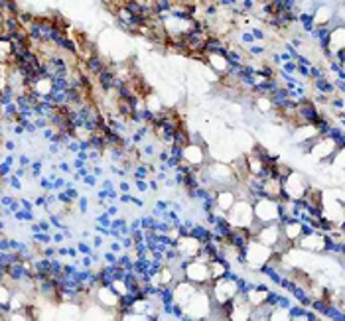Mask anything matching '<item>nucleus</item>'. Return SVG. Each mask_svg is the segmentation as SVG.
I'll list each match as a JSON object with an SVG mask.
<instances>
[{"mask_svg":"<svg viewBox=\"0 0 345 321\" xmlns=\"http://www.w3.org/2000/svg\"><path fill=\"white\" fill-rule=\"evenodd\" d=\"M211 294L197 290L196 294L192 296V300L185 305V317L183 319H209L211 315Z\"/></svg>","mask_w":345,"mask_h":321,"instance_id":"nucleus-1","label":"nucleus"},{"mask_svg":"<svg viewBox=\"0 0 345 321\" xmlns=\"http://www.w3.org/2000/svg\"><path fill=\"white\" fill-rule=\"evenodd\" d=\"M255 219L261 225H270V223H280V201L270 199V197H259L255 203Z\"/></svg>","mask_w":345,"mask_h":321,"instance_id":"nucleus-2","label":"nucleus"},{"mask_svg":"<svg viewBox=\"0 0 345 321\" xmlns=\"http://www.w3.org/2000/svg\"><path fill=\"white\" fill-rule=\"evenodd\" d=\"M185 280H190L197 288L213 282L211 270H209V262H205V260H201V258L187 260V264H185Z\"/></svg>","mask_w":345,"mask_h":321,"instance_id":"nucleus-3","label":"nucleus"},{"mask_svg":"<svg viewBox=\"0 0 345 321\" xmlns=\"http://www.w3.org/2000/svg\"><path fill=\"white\" fill-rule=\"evenodd\" d=\"M227 219L233 227H248L253 225L255 221V209H253V201H246V199H237V203L233 205L229 213H227Z\"/></svg>","mask_w":345,"mask_h":321,"instance_id":"nucleus-4","label":"nucleus"},{"mask_svg":"<svg viewBox=\"0 0 345 321\" xmlns=\"http://www.w3.org/2000/svg\"><path fill=\"white\" fill-rule=\"evenodd\" d=\"M181 160L187 162L194 168H203L207 162L213 160V158L209 154V146L205 142H190L181 150Z\"/></svg>","mask_w":345,"mask_h":321,"instance_id":"nucleus-5","label":"nucleus"},{"mask_svg":"<svg viewBox=\"0 0 345 321\" xmlns=\"http://www.w3.org/2000/svg\"><path fill=\"white\" fill-rule=\"evenodd\" d=\"M272 252H274V250H272L270 246H266V244L259 242L257 239H253V241L248 242V246L245 248L246 264H248V266H253V268H263L264 264H268V262H270Z\"/></svg>","mask_w":345,"mask_h":321,"instance_id":"nucleus-6","label":"nucleus"},{"mask_svg":"<svg viewBox=\"0 0 345 321\" xmlns=\"http://www.w3.org/2000/svg\"><path fill=\"white\" fill-rule=\"evenodd\" d=\"M239 294V286H237V280L225 276V278H219L215 280L213 284V292H211V300L217 302V304H225V302H231L235 300V296Z\"/></svg>","mask_w":345,"mask_h":321,"instance_id":"nucleus-7","label":"nucleus"},{"mask_svg":"<svg viewBox=\"0 0 345 321\" xmlns=\"http://www.w3.org/2000/svg\"><path fill=\"white\" fill-rule=\"evenodd\" d=\"M282 185H284V193H286L292 201H302L306 191L310 189L308 179L302 176V174H298V172H290V176L282 181Z\"/></svg>","mask_w":345,"mask_h":321,"instance_id":"nucleus-8","label":"nucleus"},{"mask_svg":"<svg viewBox=\"0 0 345 321\" xmlns=\"http://www.w3.org/2000/svg\"><path fill=\"white\" fill-rule=\"evenodd\" d=\"M93 298H95V302H97L99 305H103L105 309H109V311L113 313V317H115L116 307L120 305V296L116 294L115 290L111 288V286H97V288L93 290Z\"/></svg>","mask_w":345,"mask_h":321,"instance_id":"nucleus-9","label":"nucleus"},{"mask_svg":"<svg viewBox=\"0 0 345 321\" xmlns=\"http://www.w3.org/2000/svg\"><path fill=\"white\" fill-rule=\"evenodd\" d=\"M176 248L180 250L181 258L192 260V258L199 256V252H201V242L197 241L196 237H192V235H181L180 239L176 241Z\"/></svg>","mask_w":345,"mask_h":321,"instance_id":"nucleus-10","label":"nucleus"},{"mask_svg":"<svg viewBox=\"0 0 345 321\" xmlns=\"http://www.w3.org/2000/svg\"><path fill=\"white\" fill-rule=\"evenodd\" d=\"M282 237V227L280 223H270V225H263L259 229V233L255 235V239L259 242H263L266 246L274 248V244L278 242V239Z\"/></svg>","mask_w":345,"mask_h":321,"instance_id":"nucleus-11","label":"nucleus"},{"mask_svg":"<svg viewBox=\"0 0 345 321\" xmlns=\"http://www.w3.org/2000/svg\"><path fill=\"white\" fill-rule=\"evenodd\" d=\"M196 292H197V286H194L190 280H180V282H176V286H174V302L185 307Z\"/></svg>","mask_w":345,"mask_h":321,"instance_id":"nucleus-12","label":"nucleus"},{"mask_svg":"<svg viewBox=\"0 0 345 321\" xmlns=\"http://www.w3.org/2000/svg\"><path fill=\"white\" fill-rule=\"evenodd\" d=\"M205 63L209 65L219 77L229 73L231 65H233L231 59L227 57V53H205Z\"/></svg>","mask_w":345,"mask_h":321,"instance_id":"nucleus-13","label":"nucleus"},{"mask_svg":"<svg viewBox=\"0 0 345 321\" xmlns=\"http://www.w3.org/2000/svg\"><path fill=\"white\" fill-rule=\"evenodd\" d=\"M237 203V193L233 187H227V189H219L217 195H215V209L219 211V213H229L233 205Z\"/></svg>","mask_w":345,"mask_h":321,"instance_id":"nucleus-14","label":"nucleus"},{"mask_svg":"<svg viewBox=\"0 0 345 321\" xmlns=\"http://www.w3.org/2000/svg\"><path fill=\"white\" fill-rule=\"evenodd\" d=\"M328 48H331L333 51H343L345 49V26H339V28H335V30L329 32Z\"/></svg>","mask_w":345,"mask_h":321,"instance_id":"nucleus-15","label":"nucleus"},{"mask_svg":"<svg viewBox=\"0 0 345 321\" xmlns=\"http://www.w3.org/2000/svg\"><path fill=\"white\" fill-rule=\"evenodd\" d=\"M209 270H211V278L215 280H219V278H225V276H229V262L227 260H221V258H215L209 262Z\"/></svg>","mask_w":345,"mask_h":321,"instance_id":"nucleus-16","label":"nucleus"},{"mask_svg":"<svg viewBox=\"0 0 345 321\" xmlns=\"http://www.w3.org/2000/svg\"><path fill=\"white\" fill-rule=\"evenodd\" d=\"M331 16H333V10L329 6H320L316 10V14H313V24L316 26H326V24H329Z\"/></svg>","mask_w":345,"mask_h":321,"instance_id":"nucleus-17","label":"nucleus"},{"mask_svg":"<svg viewBox=\"0 0 345 321\" xmlns=\"http://www.w3.org/2000/svg\"><path fill=\"white\" fill-rule=\"evenodd\" d=\"M190 235H192V237H196L201 244H203V242H209L211 239H213V231H209L205 225H194V229L190 231Z\"/></svg>","mask_w":345,"mask_h":321,"instance_id":"nucleus-18","label":"nucleus"},{"mask_svg":"<svg viewBox=\"0 0 345 321\" xmlns=\"http://www.w3.org/2000/svg\"><path fill=\"white\" fill-rule=\"evenodd\" d=\"M144 99H146V111H150V113L158 114V113H160V111H162V109L166 107L164 103H162V99H160V97L156 95L154 91H152V93H148V95L144 97Z\"/></svg>","mask_w":345,"mask_h":321,"instance_id":"nucleus-19","label":"nucleus"},{"mask_svg":"<svg viewBox=\"0 0 345 321\" xmlns=\"http://www.w3.org/2000/svg\"><path fill=\"white\" fill-rule=\"evenodd\" d=\"M40 256L55 258V256H57V248H55V246H51V244H46V246L42 248V254H40Z\"/></svg>","mask_w":345,"mask_h":321,"instance_id":"nucleus-20","label":"nucleus"},{"mask_svg":"<svg viewBox=\"0 0 345 321\" xmlns=\"http://www.w3.org/2000/svg\"><path fill=\"white\" fill-rule=\"evenodd\" d=\"M103 262H105V264H116V262H118V256H116V252H113V250L109 248V250H107V252L103 254Z\"/></svg>","mask_w":345,"mask_h":321,"instance_id":"nucleus-21","label":"nucleus"},{"mask_svg":"<svg viewBox=\"0 0 345 321\" xmlns=\"http://www.w3.org/2000/svg\"><path fill=\"white\" fill-rule=\"evenodd\" d=\"M134 185H136V191L146 193L150 191V185H148V179H134Z\"/></svg>","mask_w":345,"mask_h":321,"instance_id":"nucleus-22","label":"nucleus"},{"mask_svg":"<svg viewBox=\"0 0 345 321\" xmlns=\"http://www.w3.org/2000/svg\"><path fill=\"white\" fill-rule=\"evenodd\" d=\"M77 207H79L81 213H87V209H89V199H87V197H79V199H77Z\"/></svg>","mask_w":345,"mask_h":321,"instance_id":"nucleus-23","label":"nucleus"},{"mask_svg":"<svg viewBox=\"0 0 345 321\" xmlns=\"http://www.w3.org/2000/svg\"><path fill=\"white\" fill-rule=\"evenodd\" d=\"M77 250H79L81 254H91V252H93V246H89L87 242H79V244H77Z\"/></svg>","mask_w":345,"mask_h":321,"instance_id":"nucleus-24","label":"nucleus"},{"mask_svg":"<svg viewBox=\"0 0 345 321\" xmlns=\"http://www.w3.org/2000/svg\"><path fill=\"white\" fill-rule=\"evenodd\" d=\"M105 244V235H95L93 237V248H101Z\"/></svg>","mask_w":345,"mask_h":321,"instance_id":"nucleus-25","label":"nucleus"},{"mask_svg":"<svg viewBox=\"0 0 345 321\" xmlns=\"http://www.w3.org/2000/svg\"><path fill=\"white\" fill-rule=\"evenodd\" d=\"M83 181H85L87 185H95V183H97V177L93 176V174H87V176L83 177Z\"/></svg>","mask_w":345,"mask_h":321,"instance_id":"nucleus-26","label":"nucleus"},{"mask_svg":"<svg viewBox=\"0 0 345 321\" xmlns=\"http://www.w3.org/2000/svg\"><path fill=\"white\" fill-rule=\"evenodd\" d=\"M64 241H66V233L59 231V233L53 235V244H59V242H64Z\"/></svg>","mask_w":345,"mask_h":321,"instance_id":"nucleus-27","label":"nucleus"},{"mask_svg":"<svg viewBox=\"0 0 345 321\" xmlns=\"http://www.w3.org/2000/svg\"><path fill=\"white\" fill-rule=\"evenodd\" d=\"M18 160H20V166H24V168H30V166H32V160H30L28 156H20Z\"/></svg>","mask_w":345,"mask_h":321,"instance_id":"nucleus-28","label":"nucleus"},{"mask_svg":"<svg viewBox=\"0 0 345 321\" xmlns=\"http://www.w3.org/2000/svg\"><path fill=\"white\" fill-rule=\"evenodd\" d=\"M4 150H8V152H14V150H16V144H14L12 140H4Z\"/></svg>","mask_w":345,"mask_h":321,"instance_id":"nucleus-29","label":"nucleus"},{"mask_svg":"<svg viewBox=\"0 0 345 321\" xmlns=\"http://www.w3.org/2000/svg\"><path fill=\"white\" fill-rule=\"evenodd\" d=\"M118 189H120L122 193H131V183H127V181H120Z\"/></svg>","mask_w":345,"mask_h":321,"instance_id":"nucleus-30","label":"nucleus"},{"mask_svg":"<svg viewBox=\"0 0 345 321\" xmlns=\"http://www.w3.org/2000/svg\"><path fill=\"white\" fill-rule=\"evenodd\" d=\"M40 227H42V231H46V233H49V231H51V225H49L46 219H42V221H40Z\"/></svg>","mask_w":345,"mask_h":321,"instance_id":"nucleus-31","label":"nucleus"},{"mask_svg":"<svg viewBox=\"0 0 345 321\" xmlns=\"http://www.w3.org/2000/svg\"><path fill=\"white\" fill-rule=\"evenodd\" d=\"M105 211H107V213H109L111 217H115V215H118V209H116L115 205H111V207H107V209H105Z\"/></svg>","mask_w":345,"mask_h":321,"instance_id":"nucleus-32","label":"nucleus"},{"mask_svg":"<svg viewBox=\"0 0 345 321\" xmlns=\"http://www.w3.org/2000/svg\"><path fill=\"white\" fill-rule=\"evenodd\" d=\"M59 170H61V172H69L71 168H69V164H67V162H59Z\"/></svg>","mask_w":345,"mask_h":321,"instance_id":"nucleus-33","label":"nucleus"}]
</instances>
